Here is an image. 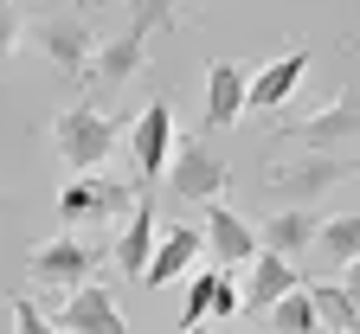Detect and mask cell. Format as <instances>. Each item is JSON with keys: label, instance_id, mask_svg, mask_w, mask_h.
I'll return each mask as SVG.
<instances>
[{"label": "cell", "instance_id": "6da1fadb", "mask_svg": "<svg viewBox=\"0 0 360 334\" xmlns=\"http://www.w3.org/2000/svg\"><path fill=\"white\" fill-rule=\"evenodd\" d=\"M122 135H129L122 116H110V110H97V103H71V110L52 116V155H58L71 174H97V167L116 155Z\"/></svg>", "mask_w": 360, "mask_h": 334}, {"label": "cell", "instance_id": "7a4b0ae2", "mask_svg": "<svg viewBox=\"0 0 360 334\" xmlns=\"http://www.w3.org/2000/svg\"><path fill=\"white\" fill-rule=\"evenodd\" d=\"M225 180H232V161H225V148L212 141V129H193V135L174 141V161H167V193L174 200L212 206L225 193Z\"/></svg>", "mask_w": 360, "mask_h": 334}, {"label": "cell", "instance_id": "3957f363", "mask_svg": "<svg viewBox=\"0 0 360 334\" xmlns=\"http://www.w3.org/2000/svg\"><path fill=\"white\" fill-rule=\"evenodd\" d=\"M97 264H103V251L84 245V238L65 225V231L45 238V245L26 251V283H32V290H52V296H71V290H84V283H90V270H97Z\"/></svg>", "mask_w": 360, "mask_h": 334}, {"label": "cell", "instance_id": "277c9868", "mask_svg": "<svg viewBox=\"0 0 360 334\" xmlns=\"http://www.w3.org/2000/svg\"><path fill=\"white\" fill-rule=\"evenodd\" d=\"M277 141H302V148L354 155V148H360V77L341 90L328 110H315V116H283V122H277Z\"/></svg>", "mask_w": 360, "mask_h": 334}, {"label": "cell", "instance_id": "5b68a950", "mask_svg": "<svg viewBox=\"0 0 360 334\" xmlns=\"http://www.w3.org/2000/svg\"><path fill=\"white\" fill-rule=\"evenodd\" d=\"M354 174V161L347 155H335V148H309L302 161H277L264 174V193L270 200H283V206H315L328 193V186H341Z\"/></svg>", "mask_w": 360, "mask_h": 334}, {"label": "cell", "instance_id": "8992f818", "mask_svg": "<svg viewBox=\"0 0 360 334\" xmlns=\"http://www.w3.org/2000/svg\"><path fill=\"white\" fill-rule=\"evenodd\" d=\"M26 39L45 52V65H58L65 77H90V65H97V45H103V39H97V26H90L77 7H71V13H58V20H39Z\"/></svg>", "mask_w": 360, "mask_h": 334}, {"label": "cell", "instance_id": "52a82bcc", "mask_svg": "<svg viewBox=\"0 0 360 334\" xmlns=\"http://www.w3.org/2000/svg\"><path fill=\"white\" fill-rule=\"evenodd\" d=\"M174 103L167 97H155V103H142L129 116V155H135V180H148L155 186V174H167V161H174Z\"/></svg>", "mask_w": 360, "mask_h": 334}, {"label": "cell", "instance_id": "ba28073f", "mask_svg": "<svg viewBox=\"0 0 360 334\" xmlns=\"http://www.w3.org/2000/svg\"><path fill=\"white\" fill-rule=\"evenodd\" d=\"M135 200H142V186H122V180H110L103 167H97V174H71V186L58 193V219H65V225L110 219V212H135Z\"/></svg>", "mask_w": 360, "mask_h": 334}, {"label": "cell", "instance_id": "9c48e42d", "mask_svg": "<svg viewBox=\"0 0 360 334\" xmlns=\"http://www.w3.org/2000/svg\"><path fill=\"white\" fill-rule=\"evenodd\" d=\"M200 103H206V122L200 129H232L245 110H251V65L238 58H206V77H200Z\"/></svg>", "mask_w": 360, "mask_h": 334}, {"label": "cell", "instance_id": "30bf717a", "mask_svg": "<svg viewBox=\"0 0 360 334\" xmlns=\"http://www.w3.org/2000/svg\"><path fill=\"white\" fill-rule=\"evenodd\" d=\"M52 321H58L65 334H129L116 290H110V283H97V276H90L84 290H71V296L58 302V315H52Z\"/></svg>", "mask_w": 360, "mask_h": 334}, {"label": "cell", "instance_id": "8fae6325", "mask_svg": "<svg viewBox=\"0 0 360 334\" xmlns=\"http://www.w3.org/2000/svg\"><path fill=\"white\" fill-rule=\"evenodd\" d=\"M206 251H212V264H219V270H245V264H257L264 238L251 231V219H245V212H232L225 200H212V206H206Z\"/></svg>", "mask_w": 360, "mask_h": 334}, {"label": "cell", "instance_id": "7c38bea8", "mask_svg": "<svg viewBox=\"0 0 360 334\" xmlns=\"http://www.w3.org/2000/svg\"><path fill=\"white\" fill-rule=\"evenodd\" d=\"M142 186V200H135V212H122V231H116V245H110V264L122 270V276H135L142 283V270H148V257H155V186L148 180H135Z\"/></svg>", "mask_w": 360, "mask_h": 334}, {"label": "cell", "instance_id": "4fadbf2b", "mask_svg": "<svg viewBox=\"0 0 360 334\" xmlns=\"http://www.w3.org/2000/svg\"><path fill=\"white\" fill-rule=\"evenodd\" d=\"M200 251H206V231L200 225H167L161 245H155V257H148V270H142V290H167V283L193 276Z\"/></svg>", "mask_w": 360, "mask_h": 334}, {"label": "cell", "instance_id": "5bb4252c", "mask_svg": "<svg viewBox=\"0 0 360 334\" xmlns=\"http://www.w3.org/2000/svg\"><path fill=\"white\" fill-rule=\"evenodd\" d=\"M142 65H148V32H142V26H122L116 39H103V45H97V65H90V84H97L103 97H116V90H122L135 71H142Z\"/></svg>", "mask_w": 360, "mask_h": 334}, {"label": "cell", "instance_id": "9a60e30c", "mask_svg": "<svg viewBox=\"0 0 360 334\" xmlns=\"http://www.w3.org/2000/svg\"><path fill=\"white\" fill-rule=\"evenodd\" d=\"M290 290H302L296 264H290V257H277V251H257V270H245V315H251V321H257V315H270Z\"/></svg>", "mask_w": 360, "mask_h": 334}, {"label": "cell", "instance_id": "2e32d148", "mask_svg": "<svg viewBox=\"0 0 360 334\" xmlns=\"http://www.w3.org/2000/svg\"><path fill=\"white\" fill-rule=\"evenodd\" d=\"M315 231H322V219H315L309 206H283V212H270L264 219V251H277V257H290V264H309V251H315Z\"/></svg>", "mask_w": 360, "mask_h": 334}, {"label": "cell", "instance_id": "e0dca14e", "mask_svg": "<svg viewBox=\"0 0 360 334\" xmlns=\"http://www.w3.org/2000/svg\"><path fill=\"white\" fill-rule=\"evenodd\" d=\"M302 71H309V45H290V52H277L264 71H251V103H257V110H283V103H290V90L302 84Z\"/></svg>", "mask_w": 360, "mask_h": 334}, {"label": "cell", "instance_id": "ac0fdd59", "mask_svg": "<svg viewBox=\"0 0 360 334\" xmlns=\"http://www.w3.org/2000/svg\"><path fill=\"white\" fill-rule=\"evenodd\" d=\"M354 257H360V212H335V219H322V231H315V251H309V264L322 270V276H341Z\"/></svg>", "mask_w": 360, "mask_h": 334}, {"label": "cell", "instance_id": "d6986e66", "mask_svg": "<svg viewBox=\"0 0 360 334\" xmlns=\"http://www.w3.org/2000/svg\"><path fill=\"white\" fill-rule=\"evenodd\" d=\"M309 290H315V315H322V328L360 334V309H354V296H347L341 276H309Z\"/></svg>", "mask_w": 360, "mask_h": 334}, {"label": "cell", "instance_id": "ffe728a7", "mask_svg": "<svg viewBox=\"0 0 360 334\" xmlns=\"http://www.w3.org/2000/svg\"><path fill=\"white\" fill-rule=\"evenodd\" d=\"M322 328V315H315V290L302 283V290H290L277 309H270V334H315Z\"/></svg>", "mask_w": 360, "mask_h": 334}, {"label": "cell", "instance_id": "44dd1931", "mask_svg": "<svg viewBox=\"0 0 360 334\" xmlns=\"http://www.w3.org/2000/svg\"><path fill=\"white\" fill-rule=\"evenodd\" d=\"M219 276H225V270H193V276H187V302H180V334H193L200 321H212Z\"/></svg>", "mask_w": 360, "mask_h": 334}, {"label": "cell", "instance_id": "7402d4cb", "mask_svg": "<svg viewBox=\"0 0 360 334\" xmlns=\"http://www.w3.org/2000/svg\"><path fill=\"white\" fill-rule=\"evenodd\" d=\"M174 7H180V0H129V26H142L148 39H155V32H174V26H180Z\"/></svg>", "mask_w": 360, "mask_h": 334}, {"label": "cell", "instance_id": "603a6c76", "mask_svg": "<svg viewBox=\"0 0 360 334\" xmlns=\"http://www.w3.org/2000/svg\"><path fill=\"white\" fill-rule=\"evenodd\" d=\"M7 315H13V334H65V328L45 315L32 296H7Z\"/></svg>", "mask_w": 360, "mask_h": 334}, {"label": "cell", "instance_id": "cb8c5ba5", "mask_svg": "<svg viewBox=\"0 0 360 334\" xmlns=\"http://www.w3.org/2000/svg\"><path fill=\"white\" fill-rule=\"evenodd\" d=\"M20 39H26V13H20V0H0V71L13 65Z\"/></svg>", "mask_w": 360, "mask_h": 334}, {"label": "cell", "instance_id": "d4e9b609", "mask_svg": "<svg viewBox=\"0 0 360 334\" xmlns=\"http://www.w3.org/2000/svg\"><path fill=\"white\" fill-rule=\"evenodd\" d=\"M116 7H129V0H77V13L90 20V13H116Z\"/></svg>", "mask_w": 360, "mask_h": 334}, {"label": "cell", "instance_id": "484cf974", "mask_svg": "<svg viewBox=\"0 0 360 334\" xmlns=\"http://www.w3.org/2000/svg\"><path fill=\"white\" fill-rule=\"evenodd\" d=\"M341 283H347V296H354V309H360V257H354V264L341 270Z\"/></svg>", "mask_w": 360, "mask_h": 334}, {"label": "cell", "instance_id": "4316f807", "mask_svg": "<svg viewBox=\"0 0 360 334\" xmlns=\"http://www.w3.org/2000/svg\"><path fill=\"white\" fill-rule=\"evenodd\" d=\"M341 45H347V52H360V39H341Z\"/></svg>", "mask_w": 360, "mask_h": 334}, {"label": "cell", "instance_id": "83f0119b", "mask_svg": "<svg viewBox=\"0 0 360 334\" xmlns=\"http://www.w3.org/2000/svg\"><path fill=\"white\" fill-rule=\"evenodd\" d=\"M315 334H335V328H315Z\"/></svg>", "mask_w": 360, "mask_h": 334}, {"label": "cell", "instance_id": "f1b7e54d", "mask_svg": "<svg viewBox=\"0 0 360 334\" xmlns=\"http://www.w3.org/2000/svg\"><path fill=\"white\" fill-rule=\"evenodd\" d=\"M193 334H212V328H193Z\"/></svg>", "mask_w": 360, "mask_h": 334}]
</instances>
